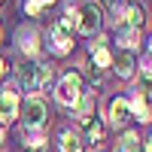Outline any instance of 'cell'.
<instances>
[{
	"label": "cell",
	"mask_w": 152,
	"mask_h": 152,
	"mask_svg": "<svg viewBox=\"0 0 152 152\" xmlns=\"http://www.w3.org/2000/svg\"><path fill=\"white\" fill-rule=\"evenodd\" d=\"M52 79H55V67H49V64L24 61L18 67V82H21L24 91H40V88H46Z\"/></svg>",
	"instance_id": "obj_1"
},
{
	"label": "cell",
	"mask_w": 152,
	"mask_h": 152,
	"mask_svg": "<svg viewBox=\"0 0 152 152\" xmlns=\"http://www.w3.org/2000/svg\"><path fill=\"white\" fill-rule=\"evenodd\" d=\"M55 97L61 107H76V100L82 97V76L79 73H64L55 88Z\"/></svg>",
	"instance_id": "obj_2"
},
{
	"label": "cell",
	"mask_w": 152,
	"mask_h": 152,
	"mask_svg": "<svg viewBox=\"0 0 152 152\" xmlns=\"http://www.w3.org/2000/svg\"><path fill=\"white\" fill-rule=\"evenodd\" d=\"M21 119H24V128H43L46 119H49V110H46V100L43 97H28L24 107H18Z\"/></svg>",
	"instance_id": "obj_3"
},
{
	"label": "cell",
	"mask_w": 152,
	"mask_h": 152,
	"mask_svg": "<svg viewBox=\"0 0 152 152\" xmlns=\"http://www.w3.org/2000/svg\"><path fill=\"white\" fill-rule=\"evenodd\" d=\"M73 18H76V31L79 34H94L100 28V21H104V12L94 3H82V9L73 12Z\"/></svg>",
	"instance_id": "obj_4"
},
{
	"label": "cell",
	"mask_w": 152,
	"mask_h": 152,
	"mask_svg": "<svg viewBox=\"0 0 152 152\" xmlns=\"http://www.w3.org/2000/svg\"><path fill=\"white\" fill-rule=\"evenodd\" d=\"M18 107H21L18 91H15V88H3V91H0V125L15 122V116H18Z\"/></svg>",
	"instance_id": "obj_5"
},
{
	"label": "cell",
	"mask_w": 152,
	"mask_h": 152,
	"mask_svg": "<svg viewBox=\"0 0 152 152\" xmlns=\"http://www.w3.org/2000/svg\"><path fill=\"white\" fill-rule=\"evenodd\" d=\"M94 107H97V97H94V94H88V91H82V97L76 100L73 113H76V119H79L82 125H88V122L94 119Z\"/></svg>",
	"instance_id": "obj_6"
},
{
	"label": "cell",
	"mask_w": 152,
	"mask_h": 152,
	"mask_svg": "<svg viewBox=\"0 0 152 152\" xmlns=\"http://www.w3.org/2000/svg\"><path fill=\"white\" fill-rule=\"evenodd\" d=\"M15 40H18L24 55H37V52H40V31H37V28H21Z\"/></svg>",
	"instance_id": "obj_7"
},
{
	"label": "cell",
	"mask_w": 152,
	"mask_h": 152,
	"mask_svg": "<svg viewBox=\"0 0 152 152\" xmlns=\"http://www.w3.org/2000/svg\"><path fill=\"white\" fill-rule=\"evenodd\" d=\"M128 119H131V107H128V100H125V97H113V104H110V125L122 128Z\"/></svg>",
	"instance_id": "obj_8"
},
{
	"label": "cell",
	"mask_w": 152,
	"mask_h": 152,
	"mask_svg": "<svg viewBox=\"0 0 152 152\" xmlns=\"http://www.w3.org/2000/svg\"><path fill=\"white\" fill-rule=\"evenodd\" d=\"M70 49H73V40H70L67 28L55 24V28H52V52H55V55H67Z\"/></svg>",
	"instance_id": "obj_9"
},
{
	"label": "cell",
	"mask_w": 152,
	"mask_h": 152,
	"mask_svg": "<svg viewBox=\"0 0 152 152\" xmlns=\"http://www.w3.org/2000/svg\"><path fill=\"white\" fill-rule=\"evenodd\" d=\"M128 107H131V116H137L140 122H149V91H134Z\"/></svg>",
	"instance_id": "obj_10"
},
{
	"label": "cell",
	"mask_w": 152,
	"mask_h": 152,
	"mask_svg": "<svg viewBox=\"0 0 152 152\" xmlns=\"http://www.w3.org/2000/svg\"><path fill=\"white\" fill-rule=\"evenodd\" d=\"M146 24V12L140 3H131L128 9H125V28H134V31H140Z\"/></svg>",
	"instance_id": "obj_11"
},
{
	"label": "cell",
	"mask_w": 152,
	"mask_h": 152,
	"mask_svg": "<svg viewBox=\"0 0 152 152\" xmlns=\"http://www.w3.org/2000/svg\"><path fill=\"white\" fill-rule=\"evenodd\" d=\"M91 64L97 70L110 64V52H107V40L104 37H97V43H91Z\"/></svg>",
	"instance_id": "obj_12"
},
{
	"label": "cell",
	"mask_w": 152,
	"mask_h": 152,
	"mask_svg": "<svg viewBox=\"0 0 152 152\" xmlns=\"http://www.w3.org/2000/svg\"><path fill=\"white\" fill-rule=\"evenodd\" d=\"M134 55L131 52H119V58H116V73L122 76V79H131L134 76Z\"/></svg>",
	"instance_id": "obj_13"
},
{
	"label": "cell",
	"mask_w": 152,
	"mask_h": 152,
	"mask_svg": "<svg viewBox=\"0 0 152 152\" xmlns=\"http://www.w3.org/2000/svg\"><path fill=\"white\" fill-rule=\"evenodd\" d=\"M61 152H82V137L73 131H64L61 134Z\"/></svg>",
	"instance_id": "obj_14"
},
{
	"label": "cell",
	"mask_w": 152,
	"mask_h": 152,
	"mask_svg": "<svg viewBox=\"0 0 152 152\" xmlns=\"http://www.w3.org/2000/svg\"><path fill=\"white\" fill-rule=\"evenodd\" d=\"M85 140L88 143H104V125H100L97 119H91L85 125Z\"/></svg>",
	"instance_id": "obj_15"
},
{
	"label": "cell",
	"mask_w": 152,
	"mask_h": 152,
	"mask_svg": "<svg viewBox=\"0 0 152 152\" xmlns=\"http://www.w3.org/2000/svg\"><path fill=\"white\" fill-rule=\"evenodd\" d=\"M119 46H125V52H131V49L137 46V31L134 28H119Z\"/></svg>",
	"instance_id": "obj_16"
},
{
	"label": "cell",
	"mask_w": 152,
	"mask_h": 152,
	"mask_svg": "<svg viewBox=\"0 0 152 152\" xmlns=\"http://www.w3.org/2000/svg\"><path fill=\"white\" fill-rule=\"evenodd\" d=\"M55 0H24V12L28 15H40V12L46 9V6H52Z\"/></svg>",
	"instance_id": "obj_17"
},
{
	"label": "cell",
	"mask_w": 152,
	"mask_h": 152,
	"mask_svg": "<svg viewBox=\"0 0 152 152\" xmlns=\"http://www.w3.org/2000/svg\"><path fill=\"white\" fill-rule=\"evenodd\" d=\"M82 67H85V76H88V79H91V85H97L100 79H104V70H97V67L91 64V61H85Z\"/></svg>",
	"instance_id": "obj_18"
},
{
	"label": "cell",
	"mask_w": 152,
	"mask_h": 152,
	"mask_svg": "<svg viewBox=\"0 0 152 152\" xmlns=\"http://www.w3.org/2000/svg\"><path fill=\"white\" fill-rule=\"evenodd\" d=\"M137 146H140V137H137L134 131H128V134H125V146L119 152H137Z\"/></svg>",
	"instance_id": "obj_19"
},
{
	"label": "cell",
	"mask_w": 152,
	"mask_h": 152,
	"mask_svg": "<svg viewBox=\"0 0 152 152\" xmlns=\"http://www.w3.org/2000/svg\"><path fill=\"white\" fill-rule=\"evenodd\" d=\"M104 3H107L113 12H122V0H104Z\"/></svg>",
	"instance_id": "obj_20"
},
{
	"label": "cell",
	"mask_w": 152,
	"mask_h": 152,
	"mask_svg": "<svg viewBox=\"0 0 152 152\" xmlns=\"http://www.w3.org/2000/svg\"><path fill=\"white\" fill-rule=\"evenodd\" d=\"M6 73H9V64H6V61H3V58H0V79H3V76H6Z\"/></svg>",
	"instance_id": "obj_21"
},
{
	"label": "cell",
	"mask_w": 152,
	"mask_h": 152,
	"mask_svg": "<svg viewBox=\"0 0 152 152\" xmlns=\"http://www.w3.org/2000/svg\"><path fill=\"white\" fill-rule=\"evenodd\" d=\"M137 152H149V140H146V143H140V146H137Z\"/></svg>",
	"instance_id": "obj_22"
},
{
	"label": "cell",
	"mask_w": 152,
	"mask_h": 152,
	"mask_svg": "<svg viewBox=\"0 0 152 152\" xmlns=\"http://www.w3.org/2000/svg\"><path fill=\"white\" fill-rule=\"evenodd\" d=\"M0 143H3V125H0Z\"/></svg>",
	"instance_id": "obj_23"
},
{
	"label": "cell",
	"mask_w": 152,
	"mask_h": 152,
	"mask_svg": "<svg viewBox=\"0 0 152 152\" xmlns=\"http://www.w3.org/2000/svg\"><path fill=\"white\" fill-rule=\"evenodd\" d=\"M79 3H88V0H79Z\"/></svg>",
	"instance_id": "obj_24"
},
{
	"label": "cell",
	"mask_w": 152,
	"mask_h": 152,
	"mask_svg": "<svg viewBox=\"0 0 152 152\" xmlns=\"http://www.w3.org/2000/svg\"><path fill=\"white\" fill-rule=\"evenodd\" d=\"M0 3H3V0H0Z\"/></svg>",
	"instance_id": "obj_25"
},
{
	"label": "cell",
	"mask_w": 152,
	"mask_h": 152,
	"mask_svg": "<svg viewBox=\"0 0 152 152\" xmlns=\"http://www.w3.org/2000/svg\"><path fill=\"white\" fill-rule=\"evenodd\" d=\"M0 34H3V31H0Z\"/></svg>",
	"instance_id": "obj_26"
}]
</instances>
